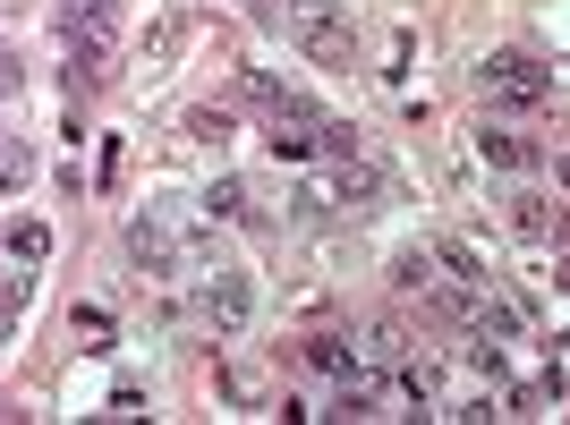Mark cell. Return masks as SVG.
I'll return each instance as SVG.
<instances>
[{"label": "cell", "mask_w": 570, "mask_h": 425, "mask_svg": "<svg viewBox=\"0 0 570 425\" xmlns=\"http://www.w3.org/2000/svg\"><path fill=\"white\" fill-rule=\"evenodd\" d=\"M128 264H137V281H188V230L145 205L128 221Z\"/></svg>", "instance_id": "277c9868"}, {"label": "cell", "mask_w": 570, "mask_h": 425, "mask_svg": "<svg viewBox=\"0 0 570 425\" xmlns=\"http://www.w3.org/2000/svg\"><path fill=\"white\" fill-rule=\"evenodd\" d=\"M476 162H494V170H537V162H546V145L520 137V128H476Z\"/></svg>", "instance_id": "52a82bcc"}, {"label": "cell", "mask_w": 570, "mask_h": 425, "mask_svg": "<svg viewBox=\"0 0 570 425\" xmlns=\"http://www.w3.org/2000/svg\"><path fill=\"white\" fill-rule=\"evenodd\" d=\"M264 154L273 162H315V128L307 119H264Z\"/></svg>", "instance_id": "9c48e42d"}, {"label": "cell", "mask_w": 570, "mask_h": 425, "mask_svg": "<svg viewBox=\"0 0 570 425\" xmlns=\"http://www.w3.org/2000/svg\"><path fill=\"white\" fill-rule=\"evenodd\" d=\"M298 357H307V366H315L324 383L366 375V366H357V340H350V332H307V340H298Z\"/></svg>", "instance_id": "8992f818"}, {"label": "cell", "mask_w": 570, "mask_h": 425, "mask_svg": "<svg viewBox=\"0 0 570 425\" xmlns=\"http://www.w3.org/2000/svg\"><path fill=\"white\" fill-rule=\"evenodd\" d=\"M0 340H9V324H0Z\"/></svg>", "instance_id": "e0dca14e"}, {"label": "cell", "mask_w": 570, "mask_h": 425, "mask_svg": "<svg viewBox=\"0 0 570 425\" xmlns=\"http://www.w3.org/2000/svg\"><path fill=\"white\" fill-rule=\"evenodd\" d=\"M188 137H205V145H222V137H230V111H188Z\"/></svg>", "instance_id": "9a60e30c"}, {"label": "cell", "mask_w": 570, "mask_h": 425, "mask_svg": "<svg viewBox=\"0 0 570 425\" xmlns=\"http://www.w3.org/2000/svg\"><path fill=\"white\" fill-rule=\"evenodd\" d=\"M282 34L307 51L315 69H350V60H357L350 0H282Z\"/></svg>", "instance_id": "6da1fadb"}, {"label": "cell", "mask_w": 570, "mask_h": 425, "mask_svg": "<svg viewBox=\"0 0 570 425\" xmlns=\"http://www.w3.org/2000/svg\"><path fill=\"white\" fill-rule=\"evenodd\" d=\"M289 221H298V230H324V221H333V196H324V188L307 179V188L289 196Z\"/></svg>", "instance_id": "7c38bea8"}, {"label": "cell", "mask_w": 570, "mask_h": 425, "mask_svg": "<svg viewBox=\"0 0 570 425\" xmlns=\"http://www.w3.org/2000/svg\"><path fill=\"white\" fill-rule=\"evenodd\" d=\"M401 357H409V332H401V324H366V332H357V366H375V375H392Z\"/></svg>", "instance_id": "ba28073f"}, {"label": "cell", "mask_w": 570, "mask_h": 425, "mask_svg": "<svg viewBox=\"0 0 570 425\" xmlns=\"http://www.w3.org/2000/svg\"><path fill=\"white\" fill-rule=\"evenodd\" d=\"M426 281H434V247H409V256H392V289H401V298H417Z\"/></svg>", "instance_id": "30bf717a"}, {"label": "cell", "mask_w": 570, "mask_h": 425, "mask_svg": "<svg viewBox=\"0 0 570 425\" xmlns=\"http://www.w3.org/2000/svg\"><path fill=\"white\" fill-rule=\"evenodd\" d=\"M502 212H511V230H520V238H537V247L562 256V205H546L537 188H520V196H502Z\"/></svg>", "instance_id": "5b68a950"}, {"label": "cell", "mask_w": 570, "mask_h": 425, "mask_svg": "<svg viewBox=\"0 0 570 425\" xmlns=\"http://www.w3.org/2000/svg\"><path fill=\"white\" fill-rule=\"evenodd\" d=\"M205 212H214V221H247V188H238V179H214V188H205Z\"/></svg>", "instance_id": "5bb4252c"}, {"label": "cell", "mask_w": 570, "mask_h": 425, "mask_svg": "<svg viewBox=\"0 0 570 425\" xmlns=\"http://www.w3.org/2000/svg\"><path fill=\"white\" fill-rule=\"evenodd\" d=\"M18 86H26V69H18V51L0 43V102H18Z\"/></svg>", "instance_id": "2e32d148"}, {"label": "cell", "mask_w": 570, "mask_h": 425, "mask_svg": "<svg viewBox=\"0 0 570 425\" xmlns=\"http://www.w3.org/2000/svg\"><path fill=\"white\" fill-rule=\"evenodd\" d=\"M188 281H196V315H205L222 340H238V332L256 324V281H247L230 256H214V247H205V256L188 264Z\"/></svg>", "instance_id": "7a4b0ae2"}, {"label": "cell", "mask_w": 570, "mask_h": 425, "mask_svg": "<svg viewBox=\"0 0 570 425\" xmlns=\"http://www.w3.org/2000/svg\"><path fill=\"white\" fill-rule=\"evenodd\" d=\"M0 247H9V256H26V264H43V256H51V230H43V221H18V230H0Z\"/></svg>", "instance_id": "4fadbf2b"}, {"label": "cell", "mask_w": 570, "mask_h": 425, "mask_svg": "<svg viewBox=\"0 0 570 425\" xmlns=\"http://www.w3.org/2000/svg\"><path fill=\"white\" fill-rule=\"evenodd\" d=\"M26 179H35V145H26V137H0V196L26 188Z\"/></svg>", "instance_id": "8fae6325"}, {"label": "cell", "mask_w": 570, "mask_h": 425, "mask_svg": "<svg viewBox=\"0 0 570 425\" xmlns=\"http://www.w3.org/2000/svg\"><path fill=\"white\" fill-rule=\"evenodd\" d=\"M553 86H562V77H553L537 51H485V69H476V95L494 102V111H546Z\"/></svg>", "instance_id": "3957f363"}]
</instances>
